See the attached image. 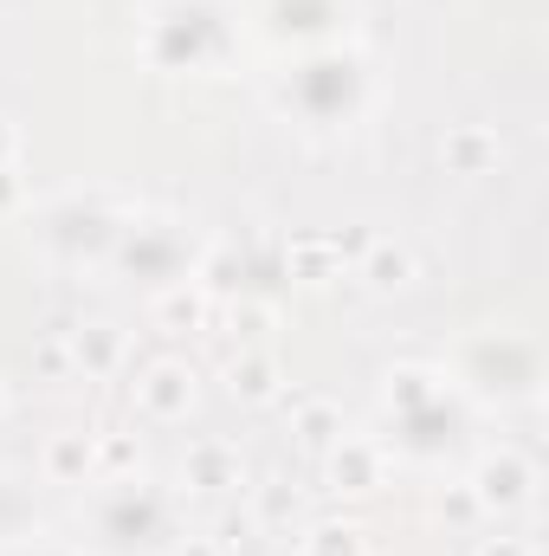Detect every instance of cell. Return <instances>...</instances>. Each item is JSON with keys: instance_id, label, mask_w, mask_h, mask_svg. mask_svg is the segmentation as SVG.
<instances>
[{"instance_id": "1", "label": "cell", "mask_w": 549, "mask_h": 556, "mask_svg": "<svg viewBox=\"0 0 549 556\" xmlns=\"http://www.w3.org/2000/svg\"><path fill=\"white\" fill-rule=\"evenodd\" d=\"M149 26L181 33V52L162 72H220L233 59V26H227L220 0H162V7H149Z\"/></svg>"}, {"instance_id": "2", "label": "cell", "mask_w": 549, "mask_h": 556, "mask_svg": "<svg viewBox=\"0 0 549 556\" xmlns=\"http://www.w3.org/2000/svg\"><path fill=\"white\" fill-rule=\"evenodd\" d=\"M472 505L478 511H491V518H505V511H524L531 505V492H537V466L518 453V446H498V453H485L478 466H472Z\"/></svg>"}, {"instance_id": "3", "label": "cell", "mask_w": 549, "mask_h": 556, "mask_svg": "<svg viewBox=\"0 0 549 556\" xmlns=\"http://www.w3.org/2000/svg\"><path fill=\"white\" fill-rule=\"evenodd\" d=\"M194 369L188 363H175V356H162V363H149L137 376V415L155 420V427H175V420L194 415Z\"/></svg>"}, {"instance_id": "4", "label": "cell", "mask_w": 549, "mask_h": 556, "mask_svg": "<svg viewBox=\"0 0 549 556\" xmlns=\"http://www.w3.org/2000/svg\"><path fill=\"white\" fill-rule=\"evenodd\" d=\"M117 260L137 278H181V240H175V227L142 220V227H124V253Z\"/></svg>"}, {"instance_id": "5", "label": "cell", "mask_w": 549, "mask_h": 556, "mask_svg": "<svg viewBox=\"0 0 549 556\" xmlns=\"http://www.w3.org/2000/svg\"><path fill=\"white\" fill-rule=\"evenodd\" d=\"M439 162H446V175L478 181V175H498L505 142H498V130H491V124H452V130L439 137Z\"/></svg>"}, {"instance_id": "6", "label": "cell", "mask_w": 549, "mask_h": 556, "mask_svg": "<svg viewBox=\"0 0 549 556\" xmlns=\"http://www.w3.org/2000/svg\"><path fill=\"white\" fill-rule=\"evenodd\" d=\"M323 479H330L336 492H375V485H382V446L343 433V440L323 453Z\"/></svg>"}, {"instance_id": "7", "label": "cell", "mask_w": 549, "mask_h": 556, "mask_svg": "<svg viewBox=\"0 0 549 556\" xmlns=\"http://www.w3.org/2000/svg\"><path fill=\"white\" fill-rule=\"evenodd\" d=\"M439 402H446V376H439V369H426V363L388 369V408L401 420H420L426 408H439Z\"/></svg>"}, {"instance_id": "8", "label": "cell", "mask_w": 549, "mask_h": 556, "mask_svg": "<svg viewBox=\"0 0 549 556\" xmlns=\"http://www.w3.org/2000/svg\"><path fill=\"white\" fill-rule=\"evenodd\" d=\"M124 330L117 324H85V330H72V363H78V376L85 382H104V376H117L124 369Z\"/></svg>"}, {"instance_id": "9", "label": "cell", "mask_w": 549, "mask_h": 556, "mask_svg": "<svg viewBox=\"0 0 549 556\" xmlns=\"http://www.w3.org/2000/svg\"><path fill=\"white\" fill-rule=\"evenodd\" d=\"M181 479H188L194 492H227V485H240L246 472H240V453H233L227 440H194L188 459H181Z\"/></svg>"}, {"instance_id": "10", "label": "cell", "mask_w": 549, "mask_h": 556, "mask_svg": "<svg viewBox=\"0 0 549 556\" xmlns=\"http://www.w3.org/2000/svg\"><path fill=\"white\" fill-rule=\"evenodd\" d=\"M284 266L297 285H330V278H343V247H336V233H297L284 247Z\"/></svg>"}, {"instance_id": "11", "label": "cell", "mask_w": 549, "mask_h": 556, "mask_svg": "<svg viewBox=\"0 0 549 556\" xmlns=\"http://www.w3.org/2000/svg\"><path fill=\"white\" fill-rule=\"evenodd\" d=\"M207 311H214V298H207L201 285H188V278H175V285L155 298V324H162L168 337H194V330H207Z\"/></svg>"}, {"instance_id": "12", "label": "cell", "mask_w": 549, "mask_h": 556, "mask_svg": "<svg viewBox=\"0 0 549 556\" xmlns=\"http://www.w3.org/2000/svg\"><path fill=\"white\" fill-rule=\"evenodd\" d=\"M39 472H46L52 485H85V479H91V433H78V427L52 433V440L39 446Z\"/></svg>"}, {"instance_id": "13", "label": "cell", "mask_w": 549, "mask_h": 556, "mask_svg": "<svg viewBox=\"0 0 549 556\" xmlns=\"http://www.w3.org/2000/svg\"><path fill=\"white\" fill-rule=\"evenodd\" d=\"M356 273L369 278V291H408L413 285V253L401 247V240H382V233H375V240L362 247V266H356Z\"/></svg>"}, {"instance_id": "14", "label": "cell", "mask_w": 549, "mask_h": 556, "mask_svg": "<svg viewBox=\"0 0 549 556\" xmlns=\"http://www.w3.org/2000/svg\"><path fill=\"white\" fill-rule=\"evenodd\" d=\"M291 433H297L310 453H330V446L343 440V408H336L330 395H304V402L291 408Z\"/></svg>"}, {"instance_id": "15", "label": "cell", "mask_w": 549, "mask_h": 556, "mask_svg": "<svg viewBox=\"0 0 549 556\" xmlns=\"http://www.w3.org/2000/svg\"><path fill=\"white\" fill-rule=\"evenodd\" d=\"M142 440L137 433H91V479H137Z\"/></svg>"}, {"instance_id": "16", "label": "cell", "mask_w": 549, "mask_h": 556, "mask_svg": "<svg viewBox=\"0 0 549 556\" xmlns=\"http://www.w3.org/2000/svg\"><path fill=\"white\" fill-rule=\"evenodd\" d=\"M227 389H233L240 402H272L278 395V363L266 356V350L233 356V363H227Z\"/></svg>"}, {"instance_id": "17", "label": "cell", "mask_w": 549, "mask_h": 556, "mask_svg": "<svg viewBox=\"0 0 549 556\" xmlns=\"http://www.w3.org/2000/svg\"><path fill=\"white\" fill-rule=\"evenodd\" d=\"M72 376H78V363H72V337H65V330L39 337V343H33V382H72Z\"/></svg>"}, {"instance_id": "18", "label": "cell", "mask_w": 549, "mask_h": 556, "mask_svg": "<svg viewBox=\"0 0 549 556\" xmlns=\"http://www.w3.org/2000/svg\"><path fill=\"white\" fill-rule=\"evenodd\" d=\"M304 556H369V538L362 525H317L304 538Z\"/></svg>"}, {"instance_id": "19", "label": "cell", "mask_w": 549, "mask_h": 556, "mask_svg": "<svg viewBox=\"0 0 549 556\" xmlns=\"http://www.w3.org/2000/svg\"><path fill=\"white\" fill-rule=\"evenodd\" d=\"M253 518H259V525H291V518H297V492H291L284 479L259 485V492H253Z\"/></svg>"}, {"instance_id": "20", "label": "cell", "mask_w": 549, "mask_h": 556, "mask_svg": "<svg viewBox=\"0 0 549 556\" xmlns=\"http://www.w3.org/2000/svg\"><path fill=\"white\" fill-rule=\"evenodd\" d=\"M291 7L304 13V20H297L304 33H317V26H330V13H336V0H278V13H291Z\"/></svg>"}, {"instance_id": "21", "label": "cell", "mask_w": 549, "mask_h": 556, "mask_svg": "<svg viewBox=\"0 0 549 556\" xmlns=\"http://www.w3.org/2000/svg\"><path fill=\"white\" fill-rule=\"evenodd\" d=\"M26 201V181H20V168H0V214H13Z\"/></svg>"}, {"instance_id": "22", "label": "cell", "mask_w": 549, "mask_h": 556, "mask_svg": "<svg viewBox=\"0 0 549 556\" xmlns=\"http://www.w3.org/2000/svg\"><path fill=\"white\" fill-rule=\"evenodd\" d=\"M478 556H537V551H531L524 538H485V544H478Z\"/></svg>"}, {"instance_id": "23", "label": "cell", "mask_w": 549, "mask_h": 556, "mask_svg": "<svg viewBox=\"0 0 549 556\" xmlns=\"http://www.w3.org/2000/svg\"><path fill=\"white\" fill-rule=\"evenodd\" d=\"M233 324H240L246 337H259V330H266V304H246V311H233Z\"/></svg>"}, {"instance_id": "24", "label": "cell", "mask_w": 549, "mask_h": 556, "mask_svg": "<svg viewBox=\"0 0 549 556\" xmlns=\"http://www.w3.org/2000/svg\"><path fill=\"white\" fill-rule=\"evenodd\" d=\"M175 556H227V544H220V538H188Z\"/></svg>"}, {"instance_id": "25", "label": "cell", "mask_w": 549, "mask_h": 556, "mask_svg": "<svg viewBox=\"0 0 549 556\" xmlns=\"http://www.w3.org/2000/svg\"><path fill=\"white\" fill-rule=\"evenodd\" d=\"M13 155H20V130L0 117V168H13Z\"/></svg>"}, {"instance_id": "26", "label": "cell", "mask_w": 549, "mask_h": 556, "mask_svg": "<svg viewBox=\"0 0 549 556\" xmlns=\"http://www.w3.org/2000/svg\"><path fill=\"white\" fill-rule=\"evenodd\" d=\"M0 415H7V382H0Z\"/></svg>"}]
</instances>
